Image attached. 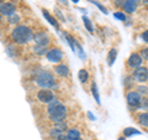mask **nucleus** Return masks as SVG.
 I'll return each mask as SVG.
<instances>
[{"mask_svg": "<svg viewBox=\"0 0 148 140\" xmlns=\"http://www.w3.org/2000/svg\"><path fill=\"white\" fill-rule=\"evenodd\" d=\"M0 14H1V15L10 16L12 14H15V6H14L12 4H9V3L0 4Z\"/></svg>", "mask_w": 148, "mask_h": 140, "instance_id": "9d476101", "label": "nucleus"}, {"mask_svg": "<svg viewBox=\"0 0 148 140\" xmlns=\"http://www.w3.org/2000/svg\"><path fill=\"white\" fill-rule=\"evenodd\" d=\"M83 20H84V24H85V26H86L88 31H89L90 34H92V27H91V24H90V20H89L88 17H83Z\"/></svg>", "mask_w": 148, "mask_h": 140, "instance_id": "4be33fe9", "label": "nucleus"}, {"mask_svg": "<svg viewBox=\"0 0 148 140\" xmlns=\"http://www.w3.org/2000/svg\"><path fill=\"white\" fill-rule=\"evenodd\" d=\"M138 122H140L141 125L148 128V113H142L138 115Z\"/></svg>", "mask_w": 148, "mask_h": 140, "instance_id": "4468645a", "label": "nucleus"}, {"mask_svg": "<svg viewBox=\"0 0 148 140\" xmlns=\"http://www.w3.org/2000/svg\"><path fill=\"white\" fill-rule=\"evenodd\" d=\"M59 3H62V4H64V5H67V0H58Z\"/></svg>", "mask_w": 148, "mask_h": 140, "instance_id": "7c9ffc66", "label": "nucleus"}, {"mask_svg": "<svg viewBox=\"0 0 148 140\" xmlns=\"http://www.w3.org/2000/svg\"><path fill=\"white\" fill-rule=\"evenodd\" d=\"M140 107L142 109H146V110H148V98H143V99L141 100V104H140Z\"/></svg>", "mask_w": 148, "mask_h": 140, "instance_id": "b1692460", "label": "nucleus"}, {"mask_svg": "<svg viewBox=\"0 0 148 140\" xmlns=\"http://www.w3.org/2000/svg\"><path fill=\"white\" fill-rule=\"evenodd\" d=\"M133 78L138 82H146L148 79V69L146 67H138L133 72Z\"/></svg>", "mask_w": 148, "mask_h": 140, "instance_id": "20e7f679", "label": "nucleus"}, {"mask_svg": "<svg viewBox=\"0 0 148 140\" xmlns=\"http://www.w3.org/2000/svg\"><path fill=\"white\" fill-rule=\"evenodd\" d=\"M0 21H1V14H0Z\"/></svg>", "mask_w": 148, "mask_h": 140, "instance_id": "72a5a7b5", "label": "nucleus"}, {"mask_svg": "<svg viewBox=\"0 0 148 140\" xmlns=\"http://www.w3.org/2000/svg\"><path fill=\"white\" fill-rule=\"evenodd\" d=\"M141 100L142 98L138 92H130L127 94V103L131 107H140Z\"/></svg>", "mask_w": 148, "mask_h": 140, "instance_id": "39448f33", "label": "nucleus"}, {"mask_svg": "<svg viewBox=\"0 0 148 140\" xmlns=\"http://www.w3.org/2000/svg\"><path fill=\"white\" fill-rule=\"evenodd\" d=\"M18 21H20V16L16 15V14H12V15L9 16V22L10 24H17Z\"/></svg>", "mask_w": 148, "mask_h": 140, "instance_id": "aec40b11", "label": "nucleus"}, {"mask_svg": "<svg viewBox=\"0 0 148 140\" xmlns=\"http://www.w3.org/2000/svg\"><path fill=\"white\" fill-rule=\"evenodd\" d=\"M67 137L71 139V140H75V139H79V138H80V133L78 132L77 129H71V130L68 132Z\"/></svg>", "mask_w": 148, "mask_h": 140, "instance_id": "2eb2a0df", "label": "nucleus"}, {"mask_svg": "<svg viewBox=\"0 0 148 140\" xmlns=\"http://www.w3.org/2000/svg\"><path fill=\"white\" fill-rule=\"evenodd\" d=\"M73 1H74V3H78V1H79V0H73Z\"/></svg>", "mask_w": 148, "mask_h": 140, "instance_id": "2f4dec72", "label": "nucleus"}, {"mask_svg": "<svg viewBox=\"0 0 148 140\" xmlns=\"http://www.w3.org/2000/svg\"><path fill=\"white\" fill-rule=\"evenodd\" d=\"M142 64V57L138 53H132L128 58V66L132 68H138Z\"/></svg>", "mask_w": 148, "mask_h": 140, "instance_id": "1a4fd4ad", "label": "nucleus"}, {"mask_svg": "<svg viewBox=\"0 0 148 140\" xmlns=\"http://www.w3.org/2000/svg\"><path fill=\"white\" fill-rule=\"evenodd\" d=\"M78 77H79L80 79V82H86L88 81V72L85 71V69H80L79 71V74H78Z\"/></svg>", "mask_w": 148, "mask_h": 140, "instance_id": "a211bd4d", "label": "nucleus"}, {"mask_svg": "<svg viewBox=\"0 0 148 140\" xmlns=\"http://www.w3.org/2000/svg\"><path fill=\"white\" fill-rule=\"evenodd\" d=\"M125 11L128 14H132L133 11L136 10V1L135 0H126V4H125Z\"/></svg>", "mask_w": 148, "mask_h": 140, "instance_id": "f8f14e48", "label": "nucleus"}, {"mask_svg": "<svg viewBox=\"0 0 148 140\" xmlns=\"http://www.w3.org/2000/svg\"><path fill=\"white\" fill-rule=\"evenodd\" d=\"M34 51L36 53H38V55H45L47 50H46V46H38L37 45L36 47H34Z\"/></svg>", "mask_w": 148, "mask_h": 140, "instance_id": "6ab92c4d", "label": "nucleus"}, {"mask_svg": "<svg viewBox=\"0 0 148 140\" xmlns=\"http://www.w3.org/2000/svg\"><path fill=\"white\" fill-rule=\"evenodd\" d=\"M58 140H71V139H69L68 137H66V135H62V137H61V138H59Z\"/></svg>", "mask_w": 148, "mask_h": 140, "instance_id": "c756f323", "label": "nucleus"}, {"mask_svg": "<svg viewBox=\"0 0 148 140\" xmlns=\"http://www.w3.org/2000/svg\"><path fill=\"white\" fill-rule=\"evenodd\" d=\"M75 140H82V139H80V138H79V139H75Z\"/></svg>", "mask_w": 148, "mask_h": 140, "instance_id": "f704fd0d", "label": "nucleus"}, {"mask_svg": "<svg viewBox=\"0 0 148 140\" xmlns=\"http://www.w3.org/2000/svg\"><path fill=\"white\" fill-rule=\"evenodd\" d=\"M62 135H63V132H62V130H59V129H57V128L51 130V137H52V138L59 139V138L62 137Z\"/></svg>", "mask_w": 148, "mask_h": 140, "instance_id": "f3484780", "label": "nucleus"}, {"mask_svg": "<svg viewBox=\"0 0 148 140\" xmlns=\"http://www.w3.org/2000/svg\"><path fill=\"white\" fill-rule=\"evenodd\" d=\"M123 133H125V135H132V134H138V132L136 129H133V128H127V129H125L123 130Z\"/></svg>", "mask_w": 148, "mask_h": 140, "instance_id": "5701e85b", "label": "nucleus"}, {"mask_svg": "<svg viewBox=\"0 0 148 140\" xmlns=\"http://www.w3.org/2000/svg\"><path fill=\"white\" fill-rule=\"evenodd\" d=\"M47 58L49 62H59L62 60V51L59 49H52L47 52Z\"/></svg>", "mask_w": 148, "mask_h": 140, "instance_id": "0eeeda50", "label": "nucleus"}, {"mask_svg": "<svg viewBox=\"0 0 148 140\" xmlns=\"http://www.w3.org/2000/svg\"><path fill=\"white\" fill-rule=\"evenodd\" d=\"M36 82H37V85H38L40 87H42L43 89H46V88H51V87L54 86V78H53L52 74L48 73V72L40 73L36 78Z\"/></svg>", "mask_w": 148, "mask_h": 140, "instance_id": "7ed1b4c3", "label": "nucleus"}, {"mask_svg": "<svg viewBox=\"0 0 148 140\" xmlns=\"http://www.w3.org/2000/svg\"><path fill=\"white\" fill-rule=\"evenodd\" d=\"M145 1H146V3H148V0H145Z\"/></svg>", "mask_w": 148, "mask_h": 140, "instance_id": "c9c22d12", "label": "nucleus"}, {"mask_svg": "<svg viewBox=\"0 0 148 140\" xmlns=\"http://www.w3.org/2000/svg\"><path fill=\"white\" fill-rule=\"evenodd\" d=\"M34 40H35L36 45H38V46H47L49 44V39L45 32H37L34 36Z\"/></svg>", "mask_w": 148, "mask_h": 140, "instance_id": "6e6552de", "label": "nucleus"}, {"mask_svg": "<svg viewBox=\"0 0 148 140\" xmlns=\"http://www.w3.org/2000/svg\"><path fill=\"white\" fill-rule=\"evenodd\" d=\"M142 39H143V41H145V42H148V30L145 31V32L142 34Z\"/></svg>", "mask_w": 148, "mask_h": 140, "instance_id": "c85d7f7f", "label": "nucleus"}, {"mask_svg": "<svg viewBox=\"0 0 148 140\" xmlns=\"http://www.w3.org/2000/svg\"><path fill=\"white\" fill-rule=\"evenodd\" d=\"M116 55H117V51L115 50V49L110 50L109 56H108V63H109V66H112V63L115 62V60H116Z\"/></svg>", "mask_w": 148, "mask_h": 140, "instance_id": "ddd939ff", "label": "nucleus"}, {"mask_svg": "<svg viewBox=\"0 0 148 140\" xmlns=\"http://www.w3.org/2000/svg\"><path fill=\"white\" fill-rule=\"evenodd\" d=\"M11 37L17 44H26L34 37V35H32L31 29H29L27 26H17L12 30Z\"/></svg>", "mask_w": 148, "mask_h": 140, "instance_id": "f03ea898", "label": "nucleus"}, {"mask_svg": "<svg viewBox=\"0 0 148 140\" xmlns=\"http://www.w3.org/2000/svg\"><path fill=\"white\" fill-rule=\"evenodd\" d=\"M37 98L42 103H51L53 100V93L48 89H42L37 93Z\"/></svg>", "mask_w": 148, "mask_h": 140, "instance_id": "423d86ee", "label": "nucleus"}, {"mask_svg": "<svg viewBox=\"0 0 148 140\" xmlns=\"http://www.w3.org/2000/svg\"><path fill=\"white\" fill-rule=\"evenodd\" d=\"M142 58H145V60H147V61H148V49L142 51Z\"/></svg>", "mask_w": 148, "mask_h": 140, "instance_id": "cd10ccee", "label": "nucleus"}, {"mask_svg": "<svg viewBox=\"0 0 148 140\" xmlns=\"http://www.w3.org/2000/svg\"><path fill=\"white\" fill-rule=\"evenodd\" d=\"M48 115L51 120L56 123H61L67 115V108L58 100H52L48 107Z\"/></svg>", "mask_w": 148, "mask_h": 140, "instance_id": "f257e3e1", "label": "nucleus"}, {"mask_svg": "<svg viewBox=\"0 0 148 140\" xmlns=\"http://www.w3.org/2000/svg\"><path fill=\"white\" fill-rule=\"evenodd\" d=\"M54 71L57 74H59V76H63V77H66L69 74V69L68 67L66 66V64H58V66H56L54 67Z\"/></svg>", "mask_w": 148, "mask_h": 140, "instance_id": "9b49d317", "label": "nucleus"}, {"mask_svg": "<svg viewBox=\"0 0 148 140\" xmlns=\"http://www.w3.org/2000/svg\"><path fill=\"white\" fill-rule=\"evenodd\" d=\"M138 89V93H140V94H147L148 93V88L147 87H143V86H140L137 88Z\"/></svg>", "mask_w": 148, "mask_h": 140, "instance_id": "393cba45", "label": "nucleus"}, {"mask_svg": "<svg viewBox=\"0 0 148 140\" xmlns=\"http://www.w3.org/2000/svg\"><path fill=\"white\" fill-rule=\"evenodd\" d=\"M126 4V0H115V5L117 8H123Z\"/></svg>", "mask_w": 148, "mask_h": 140, "instance_id": "bb28decb", "label": "nucleus"}, {"mask_svg": "<svg viewBox=\"0 0 148 140\" xmlns=\"http://www.w3.org/2000/svg\"><path fill=\"white\" fill-rule=\"evenodd\" d=\"M3 1H5V0H3Z\"/></svg>", "mask_w": 148, "mask_h": 140, "instance_id": "e433bc0d", "label": "nucleus"}, {"mask_svg": "<svg viewBox=\"0 0 148 140\" xmlns=\"http://www.w3.org/2000/svg\"><path fill=\"white\" fill-rule=\"evenodd\" d=\"M114 16L116 17V19H120V20H122V21L126 20V16H125V14H122V12H115Z\"/></svg>", "mask_w": 148, "mask_h": 140, "instance_id": "a878e982", "label": "nucleus"}, {"mask_svg": "<svg viewBox=\"0 0 148 140\" xmlns=\"http://www.w3.org/2000/svg\"><path fill=\"white\" fill-rule=\"evenodd\" d=\"M91 89H92V94H94V97H95V100L98 102V103H100V97H99V93H98V89H96V85H95V83H92Z\"/></svg>", "mask_w": 148, "mask_h": 140, "instance_id": "412c9836", "label": "nucleus"}, {"mask_svg": "<svg viewBox=\"0 0 148 140\" xmlns=\"http://www.w3.org/2000/svg\"><path fill=\"white\" fill-rule=\"evenodd\" d=\"M119 140H125V139H123V138H120V139H119Z\"/></svg>", "mask_w": 148, "mask_h": 140, "instance_id": "473e14b6", "label": "nucleus"}, {"mask_svg": "<svg viewBox=\"0 0 148 140\" xmlns=\"http://www.w3.org/2000/svg\"><path fill=\"white\" fill-rule=\"evenodd\" d=\"M43 16L49 21V24H51V25H53L54 27H58V22H57V20H56V19H53V17L51 16L46 10H43Z\"/></svg>", "mask_w": 148, "mask_h": 140, "instance_id": "dca6fc26", "label": "nucleus"}]
</instances>
